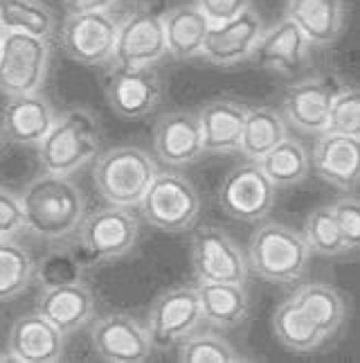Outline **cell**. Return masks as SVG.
Segmentation results:
<instances>
[{
    "label": "cell",
    "instance_id": "cell-21",
    "mask_svg": "<svg viewBox=\"0 0 360 363\" xmlns=\"http://www.w3.org/2000/svg\"><path fill=\"white\" fill-rule=\"evenodd\" d=\"M333 91L336 89L331 86V82L322 77H308L293 84L281 99L286 122L308 135L325 133Z\"/></svg>",
    "mask_w": 360,
    "mask_h": 363
},
{
    "label": "cell",
    "instance_id": "cell-28",
    "mask_svg": "<svg viewBox=\"0 0 360 363\" xmlns=\"http://www.w3.org/2000/svg\"><path fill=\"white\" fill-rule=\"evenodd\" d=\"M286 135H289L286 120H284L275 108L262 106V104L248 106L239 152H243L248 160H259L277 143H281Z\"/></svg>",
    "mask_w": 360,
    "mask_h": 363
},
{
    "label": "cell",
    "instance_id": "cell-34",
    "mask_svg": "<svg viewBox=\"0 0 360 363\" xmlns=\"http://www.w3.org/2000/svg\"><path fill=\"white\" fill-rule=\"evenodd\" d=\"M304 240H306L308 248H311V253H318V255L333 257V255L347 253L344 242L338 230V223L333 219L331 206L315 208L311 215L306 217Z\"/></svg>",
    "mask_w": 360,
    "mask_h": 363
},
{
    "label": "cell",
    "instance_id": "cell-23",
    "mask_svg": "<svg viewBox=\"0 0 360 363\" xmlns=\"http://www.w3.org/2000/svg\"><path fill=\"white\" fill-rule=\"evenodd\" d=\"M248 104L239 99H214L198 108V122L203 133V152L230 154L239 152L241 131Z\"/></svg>",
    "mask_w": 360,
    "mask_h": 363
},
{
    "label": "cell",
    "instance_id": "cell-18",
    "mask_svg": "<svg viewBox=\"0 0 360 363\" xmlns=\"http://www.w3.org/2000/svg\"><path fill=\"white\" fill-rule=\"evenodd\" d=\"M66 334H61L52 323L39 311L21 316L9 330L7 357L21 363H52L64 357Z\"/></svg>",
    "mask_w": 360,
    "mask_h": 363
},
{
    "label": "cell",
    "instance_id": "cell-43",
    "mask_svg": "<svg viewBox=\"0 0 360 363\" xmlns=\"http://www.w3.org/2000/svg\"><path fill=\"white\" fill-rule=\"evenodd\" d=\"M5 3H7V0H0V7H3V5H5Z\"/></svg>",
    "mask_w": 360,
    "mask_h": 363
},
{
    "label": "cell",
    "instance_id": "cell-25",
    "mask_svg": "<svg viewBox=\"0 0 360 363\" xmlns=\"http://www.w3.org/2000/svg\"><path fill=\"white\" fill-rule=\"evenodd\" d=\"M198 305H201L203 320L212 323L214 328L232 330L250 314V298L245 284L237 282H198L196 286Z\"/></svg>",
    "mask_w": 360,
    "mask_h": 363
},
{
    "label": "cell",
    "instance_id": "cell-35",
    "mask_svg": "<svg viewBox=\"0 0 360 363\" xmlns=\"http://www.w3.org/2000/svg\"><path fill=\"white\" fill-rule=\"evenodd\" d=\"M34 280L41 286H61L83 280V262L68 250H52L34 264Z\"/></svg>",
    "mask_w": 360,
    "mask_h": 363
},
{
    "label": "cell",
    "instance_id": "cell-13",
    "mask_svg": "<svg viewBox=\"0 0 360 363\" xmlns=\"http://www.w3.org/2000/svg\"><path fill=\"white\" fill-rule=\"evenodd\" d=\"M167 55L165 28L160 14L135 9L120 21L113 64L115 66H156Z\"/></svg>",
    "mask_w": 360,
    "mask_h": 363
},
{
    "label": "cell",
    "instance_id": "cell-10",
    "mask_svg": "<svg viewBox=\"0 0 360 363\" xmlns=\"http://www.w3.org/2000/svg\"><path fill=\"white\" fill-rule=\"evenodd\" d=\"M165 84L156 66H115L106 82L110 108L124 120H138L153 113L163 102Z\"/></svg>",
    "mask_w": 360,
    "mask_h": 363
},
{
    "label": "cell",
    "instance_id": "cell-6",
    "mask_svg": "<svg viewBox=\"0 0 360 363\" xmlns=\"http://www.w3.org/2000/svg\"><path fill=\"white\" fill-rule=\"evenodd\" d=\"M144 221L163 233H185L198 221L201 196L176 172H158L138 203Z\"/></svg>",
    "mask_w": 360,
    "mask_h": 363
},
{
    "label": "cell",
    "instance_id": "cell-14",
    "mask_svg": "<svg viewBox=\"0 0 360 363\" xmlns=\"http://www.w3.org/2000/svg\"><path fill=\"white\" fill-rule=\"evenodd\" d=\"M266 30L262 16L252 7L223 23H212L205 34L201 57L214 66H234L250 59L259 36Z\"/></svg>",
    "mask_w": 360,
    "mask_h": 363
},
{
    "label": "cell",
    "instance_id": "cell-12",
    "mask_svg": "<svg viewBox=\"0 0 360 363\" xmlns=\"http://www.w3.org/2000/svg\"><path fill=\"white\" fill-rule=\"evenodd\" d=\"M192 262L198 282H237L248 280V259L232 237L221 228H198L192 240Z\"/></svg>",
    "mask_w": 360,
    "mask_h": 363
},
{
    "label": "cell",
    "instance_id": "cell-5",
    "mask_svg": "<svg viewBox=\"0 0 360 363\" xmlns=\"http://www.w3.org/2000/svg\"><path fill=\"white\" fill-rule=\"evenodd\" d=\"M79 250L83 267L104 264L131 253L140 237V219L127 206H104L83 215L79 228Z\"/></svg>",
    "mask_w": 360,
    "mask_h": 363
},
{
    "label": "cell",
    "instance_id": "cell-40",
    "mask_svg": "<svg viewBox=\"0 0 360 363\" xmlns=\"http://www.w3.org/2000/svg\"><path fill=\"white\" fill-rule=\"evenodd\" d=\"M117 0H64L68 14H83V11H110Z\"/></svg>",
    "mask_w": 360,
    "mask_h": 363
},
{
    "label": "cell",
    "instance_id": "cell-22",
    "mask_svg": "<svg viewBox=\"0 0 360 363\" xmlns=\"http://www.w3.org/2000/svg\"><path fill=\"white\" fill-rule=\"evenodd\" d=\"M356 135L325 131L320 133L311 154L315 174L333 187L352 190L360 177V147Z\"/></svg>",
    "mask_w": 360,
    "mask_h": 363
},
{
    "label": "cell",
    "instance_id": "cell-1",
    "mask_svg": "<svg viewBox=\"0 0 360 363\" xmlns=\"http://www.w3.org/2000/svg\"><path fill=\"white\" fill-rule=\"evenodd\" d=\"M25 230L39 240H64L79 228L86 215L81 190L64 174L43 172L18 194Z\"/></svg>",
    "mask_w": 360,
    "mask_h": 363
},
{
    "label": "cell",
    "instance_id": "cell-11",
    "mask_svg": "<svg viewBox=\"0 0 360 363\" xmlns=\"http://www.w3.org/2000/svg\"><path fill=\"white\" fill-rule=\"evenodd\" d=\"M203 320L201 305H198L196 286H173V289L158 296L151 311H149L146 332L151 347L171 350L196 332Z\"/></svg>",
    "mask_w": 360,
    "mask_h": 363
},
{
    "label": "cell",
    "instance_id": "cell-9",
    "mask_svg": "<svg viewBox=\"0 0 360 363\" xmlns=\"http://www.w3.org/2000/svg\"><path fill=\"white\" fill-rule=\"evenodd\" d=\"M219 203L237 221H264L275 206V185L257 160L234 167L219 185Z\"/></svg>",
    "mask_w": 360,
    "mask_h": 363
},
{
    "label": "cell",
    "instance_id": "cell-7",
    "mask_svg": "<svg viewBox=\"0 0 360 363\" xmlns=\"http://www.w3.org/2000/svg\"><path fill=\"white\" fill-rule=\"evenodd\" d=\"M50 70L47 39L5 32L0 43V91L7 97L39 93Z\"/></svg>",
    "mask_w": 360,
    "mask_h": 363
},
{
    "label": "cell",
    "instance_id": "cell-32",
    "mask_svg": "<svg viewBox=\"0 0 360 363\" xmlns=\"http://www.w3.org/2000/svg\"><path fill=\"white\" fill-rule=\"evenodd\" d=\"M34 280V259L14 237L0 240V303L21 296Z\"/></svg>",
    "mask_w": 360,
    "mask_h": 363
},
{
    "label": "cell",
    "instance_id": "cell-16",
    "mask_svg": "<svg viewBox=\"0 0 360 363\" xmlns=\"http://www.w3.org/2000/svg\"><path fill=\"white\" fill-rule=\"evenodd\" d=\"M156 156L169 167L192 165L203 154V133L198 116L192 111H169L153 127Z\"/></svg>",
    "mask_w": 360,
    "mask_h": 363
},
{
    "label": "cell",
    "instance_id": "cell-20",
    "mask_svg": "<svg viewBox=\"0 0 360 363\" xmlns=\"http://www.w3.org/2000/svg\"><path fill=\"white\" fill-rule=\"evenodd\" d=\"M36 311L68 336L88 325L95 314V296L83 280L61 286H43L36 300Z\"/></svg>",
    "mask_w": 360,
    "mask_h": 363
},
{
    "label": "cell",
    "instance_id": "cell-19",
    "mask_svg": "<svg viewBox=\"0 0 360 363\" xmlns=\"http://www.w3.org/2000/svg\"><path fill=\"white\" fill-rule=\"evenodd\" d=\"M54 120V106L39 93L11 95L0 111V127H3L9 145L21 147L39 145Z\"/></svg>",
    "mask_w": 360,
    "mask_h": 363
},
{
    "label": "cell",
    "instance_id": "cell-39",
    "mask_svg": "<svg viewBox=\"0 0 360 363\" xmlns=\"http://www.w3.org/2000/svg\"><path fill=\"white\" fill-rule=\"evenodd\" d=\"M194 5L203 11L209 25H212V23H223V21L239 16L241 11L252 7V0H196Z\"/></svg>",
    "mask_w": 360,
    "mask_h": 363
},
{
    "label": "cell",
    "instance_id": "cell-41",
    "mask_svg": "<svg viewBox=\"0 0 360 363\" xmlns=\"http://www.w3.org/2000/svg\"><path fill=\"white\" fill-rule=\"evenodd\" d=\"M9 147V140H7V135H5V131H3V127H0V156L5 154V149Z\"/></svg>",
    "mask_w": 360,
    "mask_h": 363
},
{
    "label": "cell",
    "instance_id": "cell-42",
    "mask_svg": "<svg viewBox=\"0 0 360 363\" xmlns=\"http://www.w3.org/2000/svg\"><path fill=\"white\" fill-rule=\"evenodd\" d=\"M3 36H5V30H3V28H0V43H3Z\"/></svg>",
    "mask_w": 360,
    "mask_h": 363
},
{
    "label": "cell",
    "instance_id": "cell-29",
    "mask_svg": "<svg viewBox=\"0 0 360 363\" xmlns=\"http://www.w3.org/2000/svg\"><path fill=\"white\" fill-rule=\"evenodd\" d=\"M293 300L306 311V316L311 318L327 336L336 334L344 325L347 303L340 296V291L333 289L331 284L308 282L293 294Z\"/></svg>",
    "mask_w": 360,
    "mask_h": 363
},
{
    "label": "cell",
    "instance_id": "cell-30",
    "mask_svg": "<svg viewBox=\"0 0 360 363\" xmlns=\"http://www.w3.org/2000/svg\"><path fill=\"white\" fill-rule=\"evenodd\" d=\"M257 162L275 187L302 183L308 177V169H311V156H308L306 147L289 135L272 147L270 152H266Z\"/></svg>",
    "mask_w": 360,
    "mask_h": 363
},
{
    "label": "cell",
    "instance_id": "cell-31",
    "mask_svg": "<svg viewBox=\"0 0 360 363\" xmlns=\"http://www.w3.org/2000/svg\"><path fill=\"white\" fill-rule=\"evenodd\" d=\"M0 28L50 39L57 28L54 11L43 0H7L0 7Z\"/></svg>",
    "mask_w": 360,
    "mask_h": 363
},
{
    "label": "cell",
    "instance_id": "cell-2",
    "mask_svg": "<svg viewBox=\"0 0 360 363\" xmlns=\"http://www.w3.org/2000/svg\"><path fill=\"white\" fill-rule=\"evenodd\" d=\"M36 149L43 172L70 177L102 152V127L93 111L74 106L57 116Z\"/></svg>",
    "mask_w": 360,
    "mask_h": 363
},
{
    "label": "cell",
    "instance_id": "cell-4",
    "mask_svg": "<svg viewBox=\"0 0 360 363\" xmlns=\"http://www.w3.org/2000/svg\"><path fill=\"white\" fill-rule=\"evenodd\" d=\"M95 160V187L110 206H138L158 174L156 158L135 145L113 147Z\"/></svg>",
    "mask_w": 360,
    "mask_h": 363
},
{
    "label": "cell",
    "instance_id": "cell-26",
    "mask_svg": "<svg viewBox=\"0 0 360 363\" xmlns=\"http://www.w3.org/2000/svg\"><path fill=\"white\" fill-rule=\"evenodd\" d=\"M167 55L173 59H192L203 50L209 21L196 5H178L167 9L163 16Z\"/></svg>",
    "mask_w": 360,
    "mask_h": 363
},
{
    "label": "cell",
    "instance_id": "cell-3",
    "mask_svg": "<svg viewBox=\"0 0 360 363\" xmlns=\"http://www.w3.org/2000/svg\"><path fill=\"white\" fill-rule=\"evenodd\" d=\"M245 259L257 278L272 284H293L304 278L311 248L302 233L266 221L252 233Z\"/></svg>",
    "mask_w": 360,
    "mask_h": 363
},
{
    "label": "cell",
    "instance_id": "cell-37",
    "mask_svg": "<svg viewBox=\"0 0 360 363\" xmlns=\"http://www.w3.org/2000/svg\"><path fill=\"white\" fill-rule=\"evenodd\" d=\"M331 212H333V219H336V223H338V230H340L347 253H352V250H356L360 246V206H358V199H354V196L338 199V201L331 206Z\"/></svg>",
    "mask_w": 360,
    "mask_h": 363
},
{
    "label": "cell",
    "instance_id": "cell-36",
    "mask_svg": "<svg viewBox=\"0 0 360 363\" xmlns=\"http://www.w3.org/2000/svg\"><path fill=\"white\" fill-rule=\"evenodd\" d=\"M327 131L356 138L360 135V95L354 86H342V89L333 91Z\"/></svg>",
    "mask_w": 360,
    "mask_h": 363
},
{
    "label": "cell",
    "instance_id": "cell-8",
    "mask_svg": "<svg viewBox=\"0 0 360 363\" xmlns=\"http://www.w3.org/2000/svg\"><path fill=\"white\" fill-rule=\"evenodd\" d=\"M120 21L110 11L68 14L61 25L59 41L64 52L83 66H104L113 61Z\"/></svg>",
    "mask_w": 360,
    "mask_h": 363
},
{
    "label": "cell",
    "instance_id": "cell-38",
    "mask_svg": "<svg viewBox=\"0 0 360 363\" xmlns=\"http://www.w3.org/2000/svg\"><path fill=\"white\" fill-rule=\"evenodd\" d=\"M25 228L21 196L0 185V240L14 237Z\"/></svg>",
    "mask_w": 360,
    "mask_h": 363
},
{
    "label": "cell",
    "instance_id": "cell-15",
    "mask_svg": "<svg viewBox=\"0 0 360 363\" xmlns=\"http://www.w3.org/2000/svg\"><path fill=\"white\" fill-rule=\"evenodd\" d=\"M91 339L95 354L110 363H140L146 361L153 350L146 325L129 314H106L97 318Z\"/></svg>",
    "mask_w": 360,
    "mask_h": 363
},
{
    "label": "cell",
    "instance_id": "cell-17",
    "mask_svg": "<svg viewBox=\"0 0 360 363\" xmlns=\"http://www.w3.org/2000/svg\"><path fill=\"white\" fill-rule=\"evenodd\" d=\"M308 45L311 43L306 41L302 30L289 16H284L272 28L262 32L250 59H255L259 68L277 74H295L306 66Z\"/></svg>",
    "mask_w": 360,
    "mask_h": 363
},
{
    "label": "cell",
    "instance_id": "cell-27",
    "mask_svg": "<svg viewBox=\"0 0 360 363\" xmlns=\"http://www.w3.org/2000/svg\"><path fill=\"white\" fill-rule=\"evenodd\" d=\"M272 332H275L277 341L284 347L297 354L313 352V350L322 347V343L329 339L293 298H289L286 303H281L275 309V314H272Z\"/></svg>",
    "mask_w": 360,
    "mask_h": 363
},
{
    "label": "cell",
    "instance_id": "cell-33",
    "mask_svg": "<svg viewBox=\"0 0 360 363\" xmlns=\"http://www.w3.org/2000/svg\"><path fill=\"white\" fill-rule=\"evenodd\" d=\"M178 359L182 363H228V361H241L243 357L228 339H223L219 334L192 332L187 339L180 341Z\"/></svg>",
    "mask_w": 360,
    "mask_h": 363
},
{
    "label": "cell",
    "instance_id": "cell-24",
    "mask_svg": "<svg viewBox=\"0 0 360 363\" xmlns=\"http://www.w3.org/2000/svg\"><path fill=\"white\" fill-rule=\"evenodd\" d=\"M286 16L311 45H331L344 30V0H286Z\"/></svg>",
    "mask_w": 360,
    "mask_h": 363
}]
</instances>
